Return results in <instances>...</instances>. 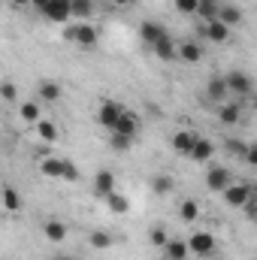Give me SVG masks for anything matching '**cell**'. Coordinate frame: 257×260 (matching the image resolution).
<instances>
[{"label": "cell", "instance_id": "obj_1", "mask_svg": "<svg viewBox=\"0 0 257 260\" xmlns=\"http://www.w3.org/2000/svg\"><path fill=\"white\" fill-rule=\"evenodd\" d=\"M64 37L70 40V43H79V46H85V49L97 46V40H100L97 27H94V24H88V21H73V24H67Z\"/></svg>", "mask_w": 257, "mask_h": 260}, {"label": "cell", "instance_id": "obj_2", "mask_svg": "<svg viewBox=\"0 0 257 260\" xmlns=\"http://www.w3.org/2000/svg\"><path fill=\"white\" fill-rule=\"evenodd\" d=\"M224 79H227V88H230V94H236L239 100H248V97L254 94V79H251L248 73H242V70H233V73H227Z\"/></svg>", "mask_w": 257, "mask_h": 260}, {"label": "cell", "instance_id": "obj_3", "mask_svg": "<svg viewBox=\"0 0 257 260\" xmlns=\"http://www.w3.org/2000/svg\"><path fill=\"white\" fill-rule=\"evenodd\" d=\"M124 112H127V109H124L118 100H100V106H97V121L106 130H115V124L121 121Z\"/></svg>", "mask_w": 257, "mask_h": 260}, {"label": "cell", "instance_id": "obj_4", "mask_svg": "<svg viewBox=\"0 0 257 260\" xmlns=\"http://www.w3.org/2000/svg\"><path fill=\"white\" fill-rule=\"evenodd\" d=\"M230 185H233V176H230V170H227V167H212V170L206 173V188H209V191L224 194Z\"/></svg>", "mask_w": 257, "mask_h": 260}, {"label": "cell", "instance_id": "obj_5", "mask_svg": "<svg viewBox=\"0 0 257 260\" xmlns=\"http://www.w3.org/2000/svg\"><path fill=\"white\" fill-rule=\"evenodd\" d=\"M197 37L212 40V43H227V40H230V27H227L221 18H215V21H209V24H200V27H197Z\"/></svg>", "mask_w": 257, "mask_h": 260}, {"label": "cell", "instance_id": "obj_6", "mask_svg": "<svg viewBox=\"0 0 257 260\" xmlns=\"http://www.w3.org/2000/svg\"><path fill=\"white\" fill-rule=\"evenodd\" d=\"M254 194V188H248V185H239V182H233L227 191H224V203L230 206V209H242L248 200Z\"/></svg>", "mask_w": 257, "mask_h": 260}, {"label": "cell", "instance_id": "obj_7", "mask_svg": "<svg viewBox=\"0 0 257 260\" xmlns=\"http://www.w3.org/2000/svg\"><path fill=\"white\" fill-rule=\"evenodd\" d=\"M188 245H191V251L197 257H212L215 254V236L212 233H194L191 239H188Z\"/></svg>", "mask_w": 257, "mask_h": 260}, {"label": "cell", "instance_id": "obj_8", "mask_svg": "<svg viewBox=\"0 0 257 260\" xmlns=\"http://www.w3.org/2000/svg\"><path fill=\"white\" fill-rule=\"evenodd\" d=\"M242 106H245V100L221 103V106H218V121H221V124H227V127L239 124V121H242Z\"/></svg>", "mask_w": 257, "mask_h": 260}, {"label": "cell", "instance_id": "obj_9", "mask_svg": "<svg viewBox=\"0 0 257 260\" xmlns=\"http://www.w3.org/2000/svg\"><path fill=\"white\" fill-rule=\"evenodd\" d=\"M227 94H230V88H227V79L224 76H209V82H206V97L212 100V103H224L227 100Z\"/></svg>", "mask_w": 257, "mask_h": 260}, {"label": "cell", "instance_id": "obj_10", "mask_svg": "<svg viewBox=\"0 0 257 260\" xmlns=\"http://www.w3.org/2000/svg\"><path fill=\"white\" fill-rule=\"evenodd\" d=\"M109 194H115V173L112 170H100L94 176V197L106 200Z\"/></svg>", "mask_w": 257, "mask_h": 260}, {"label": "cell", "instance_id": "obj_11", "mask_svg": "<svg viewBox=\"0 0 257 260\" xmlns=\"http://www.w3.org/2000/svg\"><path fill=\"white\" fill-rule=\"evenodd\" d=\"M49 21H55V24H67L70 18H73V9H70V0H52L49 3V9L43 12Z\"/></svg>", "mask_w": 257, "mask_h": 260}, {"label": "cell", "instance_id": "obj_12", "mask_svg": "<svg viewBox=\"0 0 257 260\" xmlns=\"http://www.w3.org/2000/svg\"><path fill=\"white\" fill-rule=\"evenodd\" d=\"M197 133L194 130H176L173 133V148L179 151V154H185V157H191V151H194V145H197Z\"/></svg>", "mask_w": 257, "mask_h": 260}, {"label": "cell", "instance_id": "obj_13", "mask_svg": "<svg viewBox=\"0 0 257 260\" xmlns=\"http://www.w3.org/2000/svg\"><path fill=\"white\" fill-rule=\"evenodd\" d=\"M170 30L160 24V21H142L139 24V37H142V43H148V46H154L157 40H164Z\"/></svg>", "mask_w": 257, "mask_h": 260}, {"label": "cell", "instance_id": "obj_14", "mask_svg": "<svg viewBox=\"0 0 257 260\" xmlns=\"http://www.w3.org/2000/svg\"><path fill=\"white\" fill-rule=\"evenodd\" d=\"M151 49H154V55H157L160 61H179V46L173 43V37H170V34H167L164 40H157Z\"/></svg>", "mask_w": 257, "mask_h": 260}, {"label": "cell", "instance_id": "obj_15", "mask_svg": "<svg viewBox=\"0 0 257 260\" xmlns=\"http://www.w3.org/2000/svg\"><path fill=\"white\" fill-rule=\"evenodd\" d=\"M212 154H215V142H212V139H206V136H200V139H197V145H194V151H191V160L206 164V160H212Z\"/></svg>", "mask_w": 257, "mask_h": 260}, {"label": "cell", "instance_id": "obj_16", "mask_svg": "<svg viewBox=\"0 0 257 260\" xmlns=\"http://www.w3.org/2000/svg\"><path fill=\"white\" fill-rule=\"evenodd\" d=\"M43 233H46L49 242H64L67 239V224L58 221V218H49V221L43 224Z\"/></svg>", "mask_w": 257, "mask_h": 260}, {"label": "cell", "instance_id": "obj_17", "mask_svg": "<svg viewBox=\"0 0 257 260\" xmlns=\"http://www.w3.org/2000/svg\"><path fill=\"white\" fill-rule=\"evenodd\" d=\"M188 254H191V245L182 242V239H170V242L164 245V257L167 260H185Z\"/></svg>", "mask_w": 257, "mask_h": 260}, {"label": "cell", "instance_id": "obj_18", "mask_svg": "<svg viewBox=\"0 0 257 260\" xmlns=\"http://www.w3.org/2000/svg\"><path fill=\"white\" fill-rule=\"evenodd\" d=\"M200 58H203V46H200V43L185 40V43L179 46V61H185V64H197Z\"/></svg>", "mask_w": 257, "mask_h": 260}, {"label": "cell", "instance_id": "obj_19", "mask_svg": "<svg viewBox=\"0 0 257 260\" xmlns=\"http://www.w3.org/2000/svg\"><path fill=\"white\" fill-rule=\"evenodd\" d=\"M112 133H124V136H133V139H136V133H139V118H136V115L127 109V112L121 115V121L115 124V130H112Z\"/></svg>", "mask_w": 257, "mask_h": 260}, {"label": "cell", "instance_id": "obj_20", "mask_svg": "<svg viewBox=\"0 0 257 260\" xmlns=\"http://www.w3.org/2000/svg\"><path fill=\"white\" fill-rule=\"evenodd\" d=\"M40 100H43V103H58V100H61V85L52 82V79L40 82Z\"/></svg>", "mask_w": 257, "mask_h": 260}, {"label": "cell", "instance_id": "obj_21", "mask_svg": "<svg viewBox=\"0 0 257 260\" xmlns=\"http://www.w3.org/2000/svg\"><path fill=\"white\" fill-rule=\"evenodd\" d=\"M218 18H221L227 27H233V24H239V21H242V9H239V6H233V3H221Z\"/></svg>", "mask_w": 257, "mask_h": 260}, {"label": "cell", "instance_id": "obj_22", "mask_svg": "<svg viewBox=\"0 0 257 260\" xmlns=\"http://www.w3.org/2000/svg\"><path fill=\"white\" fill-rule=\"evenodd\" d=\"M218 12H221V3H218V0H200V9H197V15L203 18V24L215 21V18H218Z\"/></svg>", "mask_w": 257, "mask_h": 260}, {"label": "cell", "instance_id": "obj_23", "mask_svg": "<svg viewBox=\"0 0 257 260\" xmlns=\"http://www.w3.org/2000/svg\"><path fill=\"white\" fill-rule=\"evenodd\" d=\"M64 164H67V160H58V157H46V160L40 164V170H43L49 179H61V182H64Z\"/></svg>", "mask_w": 257, "mask_h": 260}, {"label": "cell", "instance_id": "obj_24", "mask_svg": "<svg viewBox=\"0 0 257 260\" xmlns=\"http://www.w3.org/2000/svg\"><path fill=\"white\" fill-rule=\"evenodd\" d=\"M248 145H251V142L230 136V139L224 142V151H227V154H233V157H239V160H245V154H248Z\"/></svg>", "mask_w": 257, "mask_h": 260}, {"label": "cell", "instance_id": "obj_25", "mask_svg": "<svg viewBox=\"0 0 257 260\" xmlns=\"http://www.w3.org/2000/svg\"><path fill=\"white\" fill-rule=\"evenodd\" d=\"M70 9H73V18L85 21L94 15V0H70Z\"/></svg>", "mask_w": 257, "mask_h": 260}, {"label": "cell", "instance_id": "obj_26", "mask_svg": "<svg viewBox=\"0 0 257 260\" xmlns=\"http://www.w3.org/2000/svg\"><path fill=\"white\" fill-rule=\"evenodd\" d=\"M34 127H37V133H40V139H46V142H55V139H58V124H55V121L40 118Z\"/></svg>", "mask_w": 257, "mask_h": 260}, {"label": "cell", "instance_id": "obj_27", "mask_svg": "<svg viewBox=\"0 0 257 260\" xmlns=\"http://www.w3.org/2000/svg\"><path fill=\"white\" fill-rule=\"evenodd\" d=\"M3 209H6V212H18V209H21V197H18V191H15L12 185L3 188Z\"/></svg>", "mask_w": 257, "mask_h": 260}, {"label": "cell", "instance_id": "obj_28", "mask_svg": "<svg viewBox=\"0 0 257 260\" xmlns=\"http://www.w3.org/2000/svg\"><path fill=\"white\" fill-rule=\"evenodd\" d=\"M179 215H182V221L194 224V221L200 218V206H197L194 200H182V206H179Z\"/></svg>", "mask_w": 257, "mask_h": 260}, {"label": "cell", "instance_id": "obj_29", "mask_svg": "<svg viewBox=\"0 0 257 260\" xmlns=\"http://www.w3.org/2000/svg\"><path fill=\"white\" fill-rule=\"evenodd\" d=\"M151 191H154V194H160V197H167L170 191H173V179H170V176H164V173H160V176H154V179H151Z\"/></svg>", "mask_w": 257, "mask_h": 260}, {"label": "cell", "instance_id": "obj_30", "mask_svg": "<svg viewBox=\"0 0 257 260\" xmlns=\"http://www.w3.org/2000/svg\"><path fill=\"white\" fill-rule=\"evenodd\" d=\"M106 203H109V209H112L115 215H124V212L130 209V200L124 194H109L106 197Z\"/></svg>", "mask_w": 257, "mask_h": 260}, {"label": "cell", "instance_id": "obj_31", "mask_svg": "<svg viewBox=\"0 0 257 260\" xmlns=\"http://www.w3.org/2000/svg\"><path fill=\"white\" fill-rule=\"evenodd\" d=\"M91 248H97V251L112 248V236H109V233H103V230H94V233H91Z\"/></svg>", "mask_w": 257, "mask_h": 260}, {"label": "cell", "instance_id": "obj_32", "mask_svg": "<svg viewBox=\"0 0 257 260\" xmlns=\"http://www.w3.org/2000/svg\"><path fill=\"white\" fill-rule=\"evenodd\" d=\"M18 112H21V118H24L27 124H37V121H40V103H24Z\"/></svg>", "mask_w": 257, "mask_h": 260}, {"label": "cell", "instance_id": "obj_33", "mask_svg": "<svg viewBox=\"0 0 257 260\" xmlns=\"http://www.w3.org/2000/svg\"><path fill=\"white\" fill-rule=\"evenodd\" d=\"M148 239H151V245L164 248V245L170 242V236H167V227H164V224H154V227H151V236H148Z\"/></svg>", "mask_w": 257, "mask_h": 260}, {"label": "cell", "instance_id": "obj_34", "mask_svg": "<svg viewBox=\"0 0 257 260\" xmlns=\"http://www.w3.org/2000/svg\"><path fill=\"white\" fill-rule=\"evenodd\" d=\"M109 142H112V148H115V151H127L130 145H133V136H124V133H112V139H109Z\"/></svg>", "mask_w": 257, "mask_h": 260}, {"label": "cell", "instance_id": "obj_35", "mask_svg": "<svg viewBox=\"0 0 257 260\" xmlns=\"http://www.w3.org/2000/svg\"><path fill=\"white\" fill-rule=\"evenodd\" d=\"M173 3L182 15H197V9H200V0H173Z\"/></svg>", "mask_w": 257, "mask_h": 260}, {"label": "cell", "instance_id": "obj_36", "mask_svg": "<svg viewBox=\"0 0 257 260\" xmlns=\"http://www.w3.org/2000/svg\"><path fill=\"white\" fill-rule=\"evenodd\" d=\"M76 179H79V167L67 160L64 164V182H76Z\"/></svg>", "mask_w": 257, "mask_h": 260}, {"label": "cell", "instance_id": "obj_37", "mask_svg": "<svg viewBox=\"0 0 257 260\" xmlns=\"http://www.w3.org/2000/svg\"><path fill=\"white\" fill-rule=\"evenodd\" d=\"M0 94H3V100L12 103V100H15V85H12V82H3V85H0Z\"/></svg>", "mask_w": 257, "mask_h": 260}, {"label": "cell", "instance_id": "obj_38", "mask_svg": "<svg viewBox=\"0 0 257 260\" xmlns=\"http://www.w3.org/2000/svg\"><path fill=\"white\" fill-rule=\"evenodd\" d=\"M245 164H248V167H257V142H251V145H248V154H245Z\"/></svg>", "mask_w": 257, "mask_h": 260}, {"label": "cell", "instance_id": "obj_39", "mask_svg": "<svg viewBox=\"0 0 257 260\" xmlns=\"http://www.w3.org/2000/svg\"><path fill=\"white\" fill-rule=\"evenodd\" d=\"M49 3H52V0H34L30 6H34V9H40V12H46V9H49Z\"/></svg>", "mask_w": 257, "mask_h": 260}, {"label": "cell", "instance_id": "obj_40", "mask_svg": "<svg viewBox=\"0 0 257 260\" xmlns=\"http://www.w3.org/2000/svg\"><path fill=\"white\" fill-rule=\"evenodd\" d=\"M133 3H136V0H112V6H118V9H127Z\"/></svg>", "mask_w": 257, "mask_h": 260}, {"label": "cell", "instance_id": "obj_41", "mask_svg": "<svg viewBox=\"0 0 257 260\" xmlns=\"http://www.w3.org/2000/svg\"><path fill=\"white\" fill-rule=\"evenodd\" d=\"M52 260H79V257H73V254H55Z\"/></svg>", "mask_w": 257, "mask_h": 260}, {"label": "cell", "instance_id": "obj_42", "mask_svg": "<svg viewBox=\"0 0 257 260\" xmlns=\"http://www.w3.org/2000/svg\"><path fill=\"white\" fill-rule=\"evenodd\" d=\"M12 3H15V6H30L34 0H12Z\"/></svg>", "mask_w": 257, "mask_h": 260}, {"label": "cell", "instance_id": "obj_43", "mask_svg": "<svg viewBox=\"0 0 257 260\" xmlns=\"http://www.w3.org/2000/svg\"><path fill=\"white\" fill-rule=\"evenodd\" d=\"M254 200H257V188H254Z\"/></svg>", "mask_w": 257, "mask_h": 260}, {"label": "cell", "instance_id": "obj_44", "mask_svg": "<svg viewBox=\"0 0 257 260\" xmlns=\"http://www.w3.org/2000/svg\"><path fill=\"white\" fill-rule=\"evenodd\" d=\"M203 260H212V257H203Z\"/></svg>", "mask_w": 257, "mask_h": 260}, {"label": "cell", "instance_id": "obj_45", "mask_svg": "<svg viewBox=\"0 0 257 260\" xmlns=\"http://www.w3.org/2000/svg\"><path fill=\"white\" fill-rule=\"evenodd\" d=\"M185 260H188V257H185Z\"/></svg>", "mask_w": 257, "mask_h": 260}]
</instances>
